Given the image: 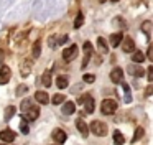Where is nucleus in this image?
Masks as SVG:
<instances>
[{"label": "nucleus", "instance_id": "nucleus-15", "mask_svg": "<svg viewBox=\"0 0 153 145\" xmlns=\"http://www.w3.org/2000/svg\"><path fill=\"white\" fill-rule=\"evenodd\" d=\"M35 99H36L40 104H48V101H50V97H48V94L46 92H43V91H38V92H35Z\"/></svg>", "mask_w": 153, "mask_h": 145}, {"label": "nucleus", "instance_id": "nucleus-13", "mask_svg": "<svg viewBox=\"0 0 153 145\" xmlns=\"http://www.w3.org/2000/svg\"><path fill=\"white\" fill-rule=\"evenodd\" d=\"M122 40H123V35L120 31L119 33H112V35H110V45L115 48V46H119L120 43H122Z\"/></svg>", "mask_w": 153, "mask_h": 145}, {"label": "nucleus", "instance_id": "nucleus-1", "mask_svg": "<svg viewBox=\"0 0 153 145\" xmlns=\"http://www.w3.org/2000/svg\"><path fill=\"white\" fill-rule=\"evenodd\" d=\"M22 114H23L25 120H36L40 115V107L33 105V99H25L22 102Z\"/></svg>", "mask_w": 153, "mask_h": 145}, {"label": "nucleus", "instance_id": "nucleus-36", "mask_svg": "<svg viewBox=\"0 0 153 145\" xmlns=\"http://www.w3.org/2000/svg\"><path fill=\"white\" fill-rule=\"evenodd\" d=\"M110 2H112V3H117V2H119V0H110Z\"/></svg>", "mask_w": 153, "mask_h": 145}, {"label": "nucleus", "instance_id": "nucleus-22", "mask_svg": "<svg viewBox=\"0 0 153 145\" xmlns=\"http://www.w3.org/2000/svg\"><path fill=\"white\" fill-rule=\"evenodd\" d=\"M143 59H145V55H143L142 51H133V55H132V61L133 63H142Z\"/></svg>", "mask_w": 153, "mask_h": 145}, {"label": "nucleus", "instance_id": "nucleus-32", "mask_svg": "<svg viewBox=\"0 0 153 145\" xmlns=\"http://www.w3.org/2000/svg\"><path fill=\"white\" fill-rule=\"evenodd\" d=\"M146 78H148V82L153 81V66H150L148 71H146Z\"/></svg>", "mask_w": 153, "mask_h": 145}, {"label": "nucleus", "instance_id": "nucleus-3", "mask_svg": "<svg viewBox=\"0 0 153 145\" xmlns=\"http://www.w3.org/2000/svg\"><path fill=\"white\" fill-rule=\"evenodd\" d=\"M91 132H94V134L97 135V137H104V135L107 134V125L104 124V122H99V120H94L92 124H91Z\"/></svg>", "mask_w": 153, "mask_h": 145}, {"label": "nucleus", "instance_id": "nucleus-5", "mask_svg": "<svg viewBox=\"0 0 153 145\" xmlns=\"http://www.w3.org/2000/svg\"><path fill=\"white\" fill-rule=\"evenodd\" d=\"M79 102H84V109H86L87 114H92L94 112V99L92 96H82L79 99Z\"/></svg>", "mask_w": 153, "mask_h": 145}, {"label": "nucleus", "instance_id": "nucleus-2", "mask_svg": "<svg viewBox=\"0 0 153 145\" xmlns=\"http://www.w3.org/2000/svg\"><path fill=\"white\" fill-rule=\"evenodd\" d=\"M100 111H102V114H105V115L114 114V112L117 111V102L114 101V99H104L102 104H100Z\"/></svg>", "mask_w": 153, "mask_h": 145}, {"label": "nucleus", "instance_id": "nucleus-25", "mask_svg": "<svg viewBox=\"0 0 153 145\" xmlns=\"http://www.w3.org/2000/svg\"><path fill=\"white\" fill-rule=\"evenodd\" d=\"M13 114H15V107H13V105H8V107L5 109V114H4L5 120H8V119H12V117H13Z\"/></svg>", "mask_w": 153, "mask_h": 145}, {"label": "nucleus", "instance_id": "nucleus-20", "mask_svg": "<svg viewBox=\"0 0 153 145\" xmlns=\"http://www.w3.org/2000/svg\"><path fill=\"white\" fill-rule=\"evenodd\" d=\"M30 71H31V61L27 59V61L23 63V69H20V72H22V76H28Z\"/></svg>", "mask_w": 153, "mask_h": 145}, {"label": "nucleus", "instance_id": "nucleus-37", "mask_svg": "<svg viewBox=\"0 0 153 145\" xmlns=\"http://www.w3.org/2000/svg\"><path fill=\"white\" fill-rule=\"evenodd\" d=\"M99 2H100V3H102V2H105V0H99Z\"/></svg>", "mask_w": 153, "mask_h": 145}, {"label": "nucleus", "instance_id": "nucleus-9", "mask_svg": "<svg viewBox=\"0 0 153 145\" xmlns=\"http://www.w3.org/2000/svg\"><path fill=\"white\" fill-rule=\"evenodd\" d=\"M110 79H112V82H115V84H120L123 79V71L120 68H114L112 71H110Z\"/></svg>", "mask_w": 153, "mask_h": 145}, {"label": "nucleus", "instance_id": "nucleus-14", "mask_svg": "<svg viewBox=\"0 0 153 145\" xmlns=\"http://www.w3.org/2000/svg\"><path fill=\"white\" fill-rule=\"evenodd\" d=\"M74 111H76V104H74V102L68 101V102H64V104H63V112H64L66 115L74 114Z\"/></svg>", "mask_w": 153, "mask_h": 145}, {"label": "nucleus", "instance_id": "nucleus-29", "mask_svg": "<svg viewBox=\"0 0 153 145\" xmlns=\"http://www.w3.org/2000/svg\"><path fill=\"white\" fill-rule=\"evenodd\" d=\"M51 101H53V104L59 105V104H63V102H64V96L63 94H56L53 99H51Z\"/></svg>", "mask_w": 153, "mask_h": 145}, {"label": "nucleus", "instance_id": "nucleus-6", "mask_svg": "<svg viewBox=\"0 0 153 145\" xmlns=\"http://www.w3.org/2000/svg\"><path fill=\"white\" fill-rule=\"evenodd\" d=\"M10 76H12V71L8 66H2L0 68V84H7L8 81H10Z\"/></svg>", "mask_w": 153, "mask_h": 145}, {"label": "nucleus", "instance_id": "nucleus-34", "mask_svg": "<svg viewBox=\"0 0 153 145\" xmlns=\"http://www.w3.org/2000/svg\"><path fill=\"white\" fill-rule=\"evenodd\" d=\"M50 45H51V46H56V41H54V36H51V38H50Z\"/></svg>", "mask_w": 153, "mask_h": 145}, {"label": "nucleus", "instance_id": "nucleus-12", "mask_svg": "<svg viewBox=\"0 0 153 145\" xmlns=\"http://www.w3.org/2000/svg\"><path fill=\"white\" fill-rule=\"evenodd\" d=\"M76 125H77V130L81 132V135H82V137H87V135H89V127H87V124L82 120V119H77Z\"/></svg>", "mask_w": 153, "mask_h": 145}, {"label": "nucleus", "instance_id": "nucleus-8", "mask_svg": "<svg viewBox=\"0 0 153 145\" xmlns=\"http://www.w3.org/2000/svg\"><path fill=\"white\" fill-rule=\"evenodd\" d=\"M122 49H123V53H133L135 51V43H133V40L132 38H123L122 40Z\"/></svg>", "mask_w": 153, "mask_h": 145}, {"label": "nucleus", "instance_id": "nucleus-24", "mask_svg": "<svg viewBox=\"0 0 153 145\" xmlns=\"http://www.w3.org/2000/svg\"><path fill=\"white\" fill-rule=\"evenodd\" d=\"M82 23H84V15H82V13H77L76 20H74V28H81Z\"/></svg>", "mask_w": 153, "mask_h": 145}, {"label": "nucleus", "instance_id": "nucleus-30", "mask_svg": "<svg viewBox=\"0 0 153 145\" xmlns=\"http://www.w3.org/2000/svg\"><path fill=\"white\" fill-rule=\"evenodd\" d=\"M150 26H152V23L146 20V22H143V25H142V30H143V33H145L146 36L150 38Z\"/></svg>", "mask_w": 153, "mask_h": 145}, {"label": "nucleus", "instance_id": "nucleus-16", "mask_svg": "<svg viewBox=\"0 0 153 145\" xmlns=\"http://www.w3.org/2000/svg\"><path fill=\"white\" fill-rule=\"evenodd\" d=\"M68 84H69V81H68V76H58L56 78V86L59 89H66Z\"/></svg>", "mask_w": 153, "mask_h": 145}, {"label": "nucleus", "instance_id": "nucleus-18", "mask_svg": "<svg viewBox=\"0 0 153 145\" xmlns=\"http://www.w3.org/2000/svg\"><path fill=\"white\" fill-rule=\"evenodd\" d=\"M128 72H130V74H133V76H137V78H140V76L143 74V69H142V66H130Z\"/></svg>", "mask_w": 153, "mask_h": 145}, {"label": "nucleus", "instance_id": "nucleus-28", "mask_svg": "<svg viewBox=\"0 0 153 145\" xmlns=\"http://www.w3.org/2000/svg\"><path fill=\"white\" fill-rule=\"evenodd\" d=\"M20 130H22V134H25V135L30 132V129H28V124H27V120H25V119H22V122H20Z\"/></svg>", "mask_w": 153, "mask_h": 145}, {"label": "nucleus", "instance_id": "nucleus-10", "mask_svg": "<svg viewBox=\"0 0 153 145\" xmlns=\"http://www.w3.org/2000/svg\"><path fill=\"white\" fill-rule=\"evenodd\" d=\"M82 48H84V53H86V56H84V61H82V68H86L87 66V61L91 59V55H92V45H91L89 41H86L82 45Z\"/></svg>", "mask_w": 153, "mask_h": 145}, {"label": "nucleus", "instance_id": "nucleus-23", "mask_svg": "<svg viewBox=\"0 0 153 145\" xmlns=\"http://www.w3.org/2000/svg\"><path fill=\"white\" fill-rule=\"evenodd\" d=\"M41 82H43V86H46V87L51 86V72L50 71H45L43 78H41Z\"/></svg>", "mask_w": 153, "mask_h": 145}, {"label": "nucleus", "instance_id": "nucleus-19", "mask_svg": "<svg viewBox=\"0 0 153 145\" xmlns=\"http://www.w3.org/2000/svg\"><path fill=\"white\" fill-rule=\"evenodd\" d=\"M123 142H125L123 135L120 134L119 130H115V132H114V144H115V145H123Z\"/></svg>", "mask_w": 153, "mask_h": 145}, {"label": "nucleus", "instance_id": "nucleus-35", "mask_svg": "<svg viewBox=\"0 0 153 145\" xmlns=\"http://www.w3.org/2000/svg\"><path fill=\"white\" fill-rule=\"evenodd\" d=\"M145 94H146V96H150V94H152V86H148V87H146Z\"/></svg>", "mask_w": 153, "mask_h": 145}, {"label": "nucleus", "instance_id": "nucleus-26", "mask_svg": "<svg viewBox=\"0 0 153 145\" xmlns=\"http://www.w3.org/2000/svg\"><path fill=\"white\" fill-rule=\"evenodd\" d=\"M143 134H145V130H143V129H142V127H138V129H137V130H135V135H133V138H132V142H138V140H140V138H142V137H143Z\"/></svg>", "mask_w": 153, "mask_h": 145}, {"label": "nucleus", "instance_id": "nucleus-27", "mask_svg": "<svg viewBox=\"0 0 153 145\" xmlns=\"http://www.w3.org/2000/svg\"><path fill=\"white\" fill-rule=\"evenodd\" d=\"M27 91H28V86H25V84H20V86L17 87V92H15V94H17L18 97H22V96H23Z\"/></svg>", "mask_w": 153, "mask_h": 145}, {"label": "nucleus", "instance_id": "nucleus-7", "mask_svg": "<svg viewBox=\"0 0 153 145\" xmlns=\"http://www.w3.org/2000/svg\"><path fill=\"white\" fill-rule=\"evenodd\" d=\"M15 132L13 130H10V129H4V130H0V138L4 142H7V144H10V142H13L15 140Z\"/></svg>", "mask_w": 153, "mask_h": 145}, {"label": "nucleus", "instance_id": "nucleus-21", "mask_svg": "<svg viewBox=\"0 0 153 145\" xmlns=\"http://www.w3.org/2000/svg\"><path fill=\"white\" fill-rule=\"evenodd\" d=\"M31 51H33V53H31V55H33V58H38V56L41 55V41H40V40H38V41L33 45V49H31Z\"/></svg>", "mask_w": 153, "mask_h": 145}, {"label": "nucleus", "instance_id": "nucleus-17", "mask_svg": "<svg viewBox=\"0 0 153 145\" xmlns=\"http://www.w3.org/2000/svg\"><path fill=\"white\" fill-rule=\"evenodd\" d=\"M97 48H99L100 53H107V51H109V46H107L105 40H104L102 36H99V38H97Z\"/></svg>", "mask_w": 153, "mask_h": 145}, {"label": "nucleus", "instance_id": "nucleus-31", "mask_svg": "<svg viewBox=\"0 0 153 145\" xmlns=\"http://www.w3.org/2000/svg\"><path fill=\"white\" fill-rule=\"evenodd\" d=\"M82 79H84V82H87V84H92V82L96 81V76L94 74H84Z\"/></svg>", "mask_w": 153, "mask_h": 145}, {"label": "nucleus", "instance_id": "nucleus-11", "mask_svg": "<svg viewBox=\"0 0 153 145\" xmlns=\"http://www.w3.org/2000/svg\"><path fill=\"white\" fill-rule=\"evenodd\" d=\"M53 138L58 142V144H63V142H66L68 135H66V132L61 130V129H54L53 130Z\"/></svg>", "mask_w": 153, "mask_h": 145}, {"label": "nucleus", "instance_id": "nucleus-33", "mask_svg": "<svg viewBox=\"0 0 153 145\" xmlns=\"http://www.w3.org/2000/svg\"><path fill=\"white\" fill-rule=\"evenodd\" d=\"M68 40H69V36H68V35H63L59 40H58V43H59V45H64V43H66Z\"/></svg>", "mask_w": 153, "mask_h": 145}, {"label": "nucleus", "instance_id": "nucleus-4", "mask_svg": "<svg viewBox=\"0 0 153 145\" xmlns=\"http://www.w3.org/2000/svg\"><path fill=\"white\" fill-rule=\"evenodd\" d=\"M76 56H77V46L76 45H71L69 48H66L63 51V59H64V61H68V63L73 61Z\"/></svg>", "mask_w": 153, "mask_h": 145}]
</instances>
